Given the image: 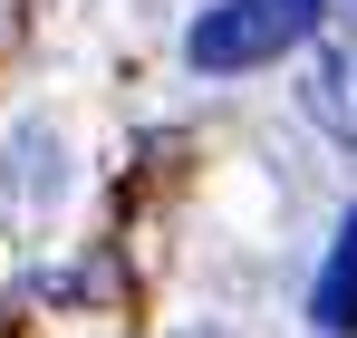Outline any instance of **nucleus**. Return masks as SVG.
Instances as JSON below:
<instances>
[{
	"mask_svg": "<svg viewBox=\"0 0 357 338\" xmlns=\"http://www.w3.org/2000/svg\"><path fill=\"white\" fill-rule=\"evenodd\" d=\"M328 10H338V0H213V10L183 29V58L213 68V78H232V68H261V58L299 49Z\"/></svg>",
	"mask_w": 357,
	"mask_h": 338,
	"instance_id": "f257e3e1",
	"label": "nucleus"
},
{
	"mask_svg": "<svg viewBox=\"0 0 357 338\" xmlns=\"http://www.w3.org/2000/svg\"><path fill=\"white\" fill-rule=\"evenodd\" d=\"M299 107L319 116L338 145H357V0L319 20V49H309V87H299Z\"/></svg>",
	"mask_w": 357,
	"mask_h": 338,
	"instance_id": "f03ea898",
	"label": "nucleus"
},
{
	"mask_svg": "<svg viewBox=\"0 0 357 338\" xmlns=\"http://www.w3.org/2000/svg\"><path fill=\"white\" fill-rule=\"evenodd\" d=\"M309 319L328 338H348L357 329V213L338 223V251H328V271H319V300H309Z\"/></svg>",
	"mask_w": 357,
	"mask_h": 338,
	"instance_id": "7ed1b4c3",
	"label": "nucleus"
},
{
	"mask_svg": "<svg viewBox=\"0 0 357 338\" xmlns=\"http://www.w3.org/2000/svg\"><path fill=\"white\" fill-rule=\"evenodd\" d=\"M183 338H222V329H183Z\"/></svg>",
	"mask_w": 357,
	"mask_h": 338,
	"instance_id": "20e7f679",
	"label": "nucleus"
}]
</instances>
